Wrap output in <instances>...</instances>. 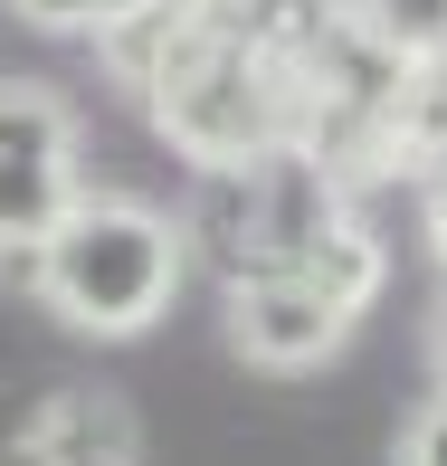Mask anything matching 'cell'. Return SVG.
Returning <instances> with one entry per match:
<instances>
[{"label": "cell", "instance_id": "13", "mask_svg": "<svg viewBox=\"0 0 447 466\" xmlns=\"http://www.w3.org/2000/svg\"><path fill=\"white\" fill-rule=\"evenodd\" d=\"M429 248H438V267H447V172L429 181Z\"/></svg>", "mask_w": 447, "mask_h": 466}, {"label": "cell", "instance_id": "12", "mask_svg": "<svg viewBox=\"0 0 447 466\" xmlns=\"http://www.w3.org/2000/svg\"><path fill=\"white\" fill-rule=\"evenodd\" d=\"M400 466H447V390L419 400V419L400 429Z\"/></svg>", "mask_w": 447, "mask_h": 466}, {"label": "cell", "instance_id": "4", "mask_svg": "<svg viewBox=\"0 0 447 466\" xmlns=\"http://www.w3.org/2000/svg\"><path fill=\"white\" fill-rule=\"evenodd\" d=\"M86 190V124L48 76H0V248L48 238Z\"/></svg>", "mask_w": 447, "mask_h": 466}, {"label": "cell", "instance_id": "6", "mask_svg": "<svg viewBox=\"0 0 447 466\" xmlns=\"http://www.w3.org/2000/svg\"><path fill=\"white\" fill-rule=\"evenodd\" d=\"M0 466H143V429L115 390L57 380L19 419H0Z\"/></svg>", "mask_w": 447, "mask_h": 466}, {"label": "cell", "instance_id": "11", "mask_svg": "<svg viewBox=\"0 0 447 466\" xmlns=\"http://www.w3.org/2000/svg\"><path fill=\"white\" fill-rule=\"evenodd\" d=\"M29 29H57V38H105V29H124V19H143V10H162V0H10Z\"/></svg>", "mask_w": 447, "mask_h": 466}, {"label": "cell", "instance_id": "14", "mask_svg": "<svg viewBox=\"0 0 447 466\" xmlns=\"http://www.w3.org/2000/svg\"><path fill=\"white\" fill-rule=\"evenodd\" d=\"M429 362H438V380H447V305H438V324H429Z\"/></svg>", "mask_w": 447, "mask_h": 466}, {"label": "cell", "instance_id": "8", "mask_svg": "<svg viewBox=\"0 0 447 466\" xmlns=\"http://www.w3.org/2000/svg\"><path fill=\"white\" fill-rule=\"evenodd\" d=\"M276 277H305L314 295H333L343 314H371V295H381V277H391V258H381V238L343 209V219H333L324 238L295 258V267H276Z\"/></svg>", "mask_w": 447, "mask_h": 466}, {"label": "cell", "instance_id": "9", "mask_svg": "<svg viewBox=\"0 0 447 466\" xmlns=\"http://www.w3.org/2000/svg\"><path fill=\"white\" fill-rule=\"evenodd\" d=\"M391 162L400 172H447V57H429V67H410V86H400L391 105Z\"/></svg>", "mask_w": 447, "mask_h": 466}, {"label": "cell", "instance_id": "2", "mask_svg": "<svg viewBox=\"0 0 447 466\" xmlns=\"http://www.w3.org/2000/svg\"><path fill=\"white\" fill-rule=\"evenodd\" d=\"M143 115L190 172H229V162H258L276 143H295L305 96H295L286 67H267L258 48L209 29L200 0H172L162 10V57L143 76Z\"/></svg>", "mask_w": 447, "mask_h": 466}, {"label": "cell", "instance_id": "3", "mask_svg": "<svg viewBox=\"0 0 447 466\" xmlns=\"http://www.w3.org/2000/svg\"><path fill=\"white\" fill-rule=\"evenodd\" d=\"M333 219H343V190L314 172L295 143H276L258 162L200 172V190H190V209H181V248L219 267V286H239V277L295 267Z\"/></svg>", "mask_w": 447, "mask_h": 466}, {"label": "cell", "instance_id": "7", "mask_svg": "<svg viewBox=\"0 0 447 466\" xmlns=\"http://www.w3.org/2000/svg\"><path fill=\"white\" fill-rule=\"evenodd\" d=\"M343 10L352 0H200L209 29H229L239 48H258L267 67H286V76H305V57L343 29Z\"/></svg>", "mask_w": 447, "mask_h": 466}, {"label": "cell", "instance_id": "10", "mask_svg": "<svg viewBox=\"0 0 447 466\" xmlns=\"http://www.w3.org/2000/svg\"><path fill=\"white\" fill-rule=\"evenodd\" d=\"M352 19L400 57V67H429V57H447V0H352Z\"/></svg>", "mask_w": 447, "mask_h": 466}, {"label": "cell", "instance_id": "1", "mask_svg": "<svg viewBox=\"0 0 447 466\" xmlns=\"http://www.w3.org/2000/svg\"><path fill=\"white\" fill-rule=\"evenodd\" d=\"M190 277V248H181V219L134 190H76L67 219L38 238V305L57 324L96 333V343H134L172 314V295Z\"/></svg>", "mask_w": 447, "mask_h": 466}, {"label": "cell", "instance_id": "5", "mask_svg": "<svg viewBox=\"0 0 447 466\" xmlns=\"http://www.w3.org/2000/svg\"><path fill=\"white\" fill-rule=\"evenodd\" d=\"M219 305H229L239 362H258V371H314V362H333V352L352 343V324H361L333 295H314L305 277H239V286H219Z\"/></svg>", "mask_w": 447, "mask_h": 466}]
</instances>
